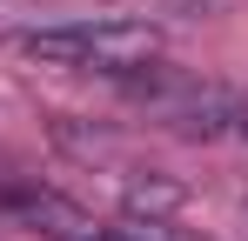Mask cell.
Segmentation results:
<instances>
[{
    "label": "cell",
    "instance_id": "cell-3",
    "mask_svg": "<svg viewBox=\"0 0 248 241\" xmlns=\"http://www.w3.org/2000/svg\"><path fill=\"white\" fill-rule=\"evenodd\" d=\"M127 221H134V235H141V241H195V235H181V228H168L161 214H127Z\"/></svg>",
    "mask_w": 248,
    "mask_h": 241
},
{
    "label": "cell",
    "instance_id": "cell-1",
    "mask_svg": "<svg viewBox=\"0 0 248 241\" xmlns=\"http://www.w3.org/2000/svg\"><path fill=\"white\" fill-rule=\"evenodd\" d=\"M20 54L41 67H67V74H108L134 80L161 67V27L127 20V14H67V20H41L20 34Z\"/></svg>",
    "mask_w": 248,
    "mask_h": 241
},
{
    "label": "cell",
    "instance_id": "cell-2",
    "mask_svg": "<svg viewBox=\"0 0 248 241\" xmlns=\"http://www.w3.org/2000/svg\"><path fill=\"white\" fill-rule=\"evenodd\" d=\"M141 87V107L161 120V127H181V134H202V141H248V101L221 80H195V74H134Z\"/></svg>",
    "mask_w": 248,
    "mask_h": 241
}]
</instances>
